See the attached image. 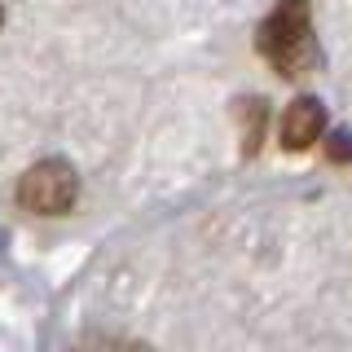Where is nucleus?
<instances>
[{"label":"nucleus","instance_id":"6","mask_svg":"<svg viewBox=\"0 0 352 352\" xmlns=\"http://www.w3.org/2000/svg\"><path fill=\"white\" fill-rule=\"evenodd\" d=\"M0 18H5V9H0Z\"/></svg>","mask_w":352,"mask_h":352},{"label":"nucleus","instance_id":"1","mask_svg":"<svg viewBox=\"0 0 352 352\" xmlns=\"http://www.w3.org/2000/svg\"><path fill=\"white\" fill-rule=\"evenodd\" d=\"M256 44L264 53V62L286 80H300L317 66V40H313V14L308 0H278L269 18L260 22Z\"/></svg>","mask_w":352,"mask_h":352},{"label":"nucleus","instance_id":"5","mask_svg":"<svg viewBox=\"0 0 352 352\" xmlns=\"http://www.w3.org/2000/svg\"><path fill=\"white\" fill-rule=\"evenodd\" d=\"M330 141H335V146H330V154H335V159H348V154H352L348 137H330Z\"/></svg>","mask_w":352,"mask_h":352},{"label":"nucleus","instance_id":"2","mask_svg":"<svg viewBox=\"0 0 352 352\" xmlns=\"http://www.w3.org/2000/svg\"><path fill=\"white\" fill-rule=\"evenodd\" d=\"M80 198V176L66 159H40L18 176V207L31 216H66Z\"/></svg>","mask_w":352,"mask_h":352},{"label":"nucleus","instance_id":"4","mask_svg":"<svg viewBox=\"0 0 352 352\" xmlns=\"http://www.w3.org/2000/svg\"><path fill=\"white\" fill-rule=\"evenodd\" d=\"M80 352H150L146 344H132V339H115V335H97V339H84Z\"/></svg>","mask_w":352,"mask_h":352},{"label":"nucleus","instance_id":"3","mask_svg":"<svg viewBox=\"0 0 352 352\" xmlns=\"http://www.w3.org/2000/svg\"><path fill=\"white\" fill-rule=\"evenodd\" d=\"M326 132V106L317 102V97H300V102H291L282 110V124H278V137L286 150H313L317 141H322Z\"/></svg>","mask_w":352,"mask_h":352}]
</instances>
